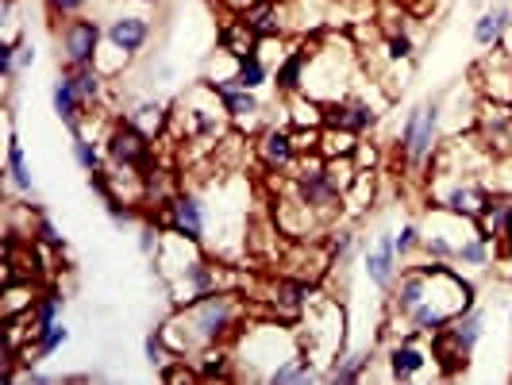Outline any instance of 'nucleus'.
Masks as SVG:
<instances>
[{
    "label": "nucleus",
    "instance_id": "nucleus-1",
    "mask_svg": "<svg viewBox=\"0 0 512 385\" xmlns=\"http://www.w3.org/2000/svg\"><path fill=\"white\" fill-rule=\"evenodd\" d=\"M247 320H251L247 297L239 289H220V293L197 297L189 305H174L170 316L158 324V332L178 359L197 362L212 347H228Z\"/></svg>",
    "mask_w": 512,
    "mask_h": 385
},
{
    "label": "nucleus",
    "instance_id": "nucleus-2",
    "mask_svg": "<svg viewBox=\"0 0 512 385\" xmlns=\"http://www.w3.org/2000/svg\"><path fill=\"white\" fill-rule=\"evenodd\" d=\"M297 351H305L301 328L289 320H247L239 335L231 339V362H235V378H251V382H270V374L293 359Z\"/></svg>",
    "mask_w": 512,
    "mask_h": 385
},
{
    "label": "nucleus",
    "instance_id": "nucleus-3",
    "mask_svg": "<svg viewBox=\"0 0 512 385\" xmlns=\"http://www.w3.org/2000/svg\"><path fill=\"white\" fill-rule=\"evenodd\" d=\"M170 128L178 131L181 143H201L205 147V143H220L228 135L231 120L224 101H220V93L208 81H197V85H189L178 101H174Z\"/></svg>",
    "mask_w": 512,
    "mask_h": 385
},
{
    "label": "nucleus",
    "instance_id": "nucleus-4",
    "mask_svg": "<svg viewBox=\"0 0 512 385\" xmlns=\"http://www.w3.org/2000/svg\"><path fill=\"white\" fill-rule=\"evenodd\" d=\"M359 85L355 70V47L343 35H328V43H312V58L305 70V93L320 104L339 101L343 93H351Z\"/></svg>",
    "mask_w": 512,
    "mask_h": 385
},
{
    "label": "nucleus",
    "instance_id": "nucleus-5",
    "mask_svg": "<svg viewBox=\"0 0 512 385\" xmlns=\"http://www.w3.org/2000/svg\"><path fill=\"white\" fill-rule=\"evenodd\" d=\"M443 116H447V93L412 104L397 128V151L412 174H428L432 158L443 147Z\"/></svg>",
    "mask_w": 512,
    "mask_h": 385
},
{
    "label": "nucleus",
    "instance_id": "nucleus-6",
    "mask_svg": "<svg viewBox=\"0 0 512 385\" xmlns=\"http://www.w3.org/2000/svg\"><path fill=\"white\" fill-rule=\"evenodd\" d=\"M493 201L482 174H459V170H428V205L455 212L466 220H478Z\"/></svg>",
    "mask_w": 512,
    "mask_h": 385
},
{
    "label": "nucleus",
    "instance_id": "nucleus-7",
    "mask_svg": "<svg viewBox=\"0 0 512 385\" xmlns=\"http://www.w3.org/2000/svg\"><path fill=\"white\" fill-rule=\"evenodd\" d=\"M289 189L305 201L308 208H316L328 224H339V212H343V189L335 185V178L328 174V158L324 154H301L297 166L289 170Z\"/></svg>",
    "mask_w": 512,
    "mask_h": 385
},
{
    "label": "nucleus",
    "instance_id": "nucleus-8",
    "mask_svg": "<svg viewBox=\"0 0 512 385\" xmlns=\"http://www.w3.org/2000/svg\"><path fill=\"white\" fill-rule=\"evenodd\" d=\"M482 335H486V308L474 305L470 312H462L459 320H451L439 335H432V355L436 362H443L447 374H455L459 366L474 359Z\"/></svg>",
    "mask_w": 512,
    "mask_h": 385
},
{
    "label": "nucleus",
    "instance_id": "nucleus-9",
    "mask_svg": "<svg viewBox=\"0 0 512 385\" xmlns=\"http://www.w3.org/2000/svg\"><path fill=\"white\" fill-rule=\"evenodd\" d=\"M235 274L224 266V258L205 255L201 262H193L185 274L170 278L166 282V297H170V308L174 305H189L197 297H208V293H220V289H235Z\"/></svg>",
    "mask_w": 512,
    "mask_h": 385
},
{
    "label": "nucleus",
    "instance_id": "nucleus-10",
    "mask_svg": "<svg viewBox=\"0 0 512 385\" xmlns=\"http://www.w3.org/2000/svg\"><path fill=\"white\" fill-rule=\"evenodd\" d=\"M147 8H151V4H147ZM147 8H143V12L120 8V12H112V16L104 20V51H112L124 66L151 47L154 20Z\"/></svg>",
    "mask_w": 512,
    "mask_h": 385
},
{
    "label": "nucleus",
    "instance_id": "nucleus-11",
    "mask_svg": "<svg viewBox=\"0 0 512 385\" xmlns=\"http://www.w3.org/2000/svg\"><path fill=\"white\" fill-rule=\"evenodd\" d=\"M101 143H104V158L112 166H128V170H143V174H151L154 166H158L154 162V139L143 135L128 120H116Z\"/></svg>",
    "mask_w": 512,
    "mask_h": 385
},
{
    "label": "nucleus",
    "instance_id": "nucleus-12",
    "mask_svg": "<svg viewBox=\"0 0 512 385\" xmlns=\"http://www.w3.org/2000/svg\"><path fill=\"white\" fill-rule=\"evenodd\" d=\"M54 43H58L62 66H97L104 47V24L93 16H77V20L58 27Z\"/></svg>",
    "mask_w": 512,
    "mask_h": 385
},
{
    "label": "nucleus",
    "instance_id": "nucleus-13",
    "mask_svg": "<svg viewBox=\"0 0 512 385\" xmlns=\"http://www.w3.org/2000/svg\"><path fill=\"white\" fill-rule=\"evenodd\" d=\"M382 101H370V93L362 89V81L343 93L339 101L324 104V128H343V131H355V135H366L382 124Z\"/></svg>",
    "mask_w": 512,
    "mask_h": 385
},
{
    "label": "nucleus",
    "instance_id": "nucleus-14",
    "mask_svg": "<svg viewBox=\"0 0 512 385\" xmlns=\"http://www.w3.org/2000/svg\"><path fill=\"white\" fill-rule=\"evenodd\" d=\"M162 224L166 228L181 231L197 243H208V201L201 189H185L181 185L178 193L170 197V205L162 208Z\"/></svg>",
    "mask_w": 512,
    "mask_h": 385
},
{
    "label": "nucleus",
    "instance_id": "nucleus-15",
    "mask_svg": "<svg viewBox=\"0 0 512 385\" xmlns=\"http://www.w3.org/2000/svg\"><path fill=\"white\" fill-rule=\"evenodd\" d=\"M162 228H166V224H162ZM205 255H208L205 243H197V239H189V235H181V231L166 228L162 231V247H158L151 258V270L162 278V285H166L170 278L185 274L193 262H201Z\"/></svg>",
    "mask_w": 512,
    "mask_h": 385
},
{
    "label": "nucleus",
    "instance_id": "nucleus-16",
    "mask_svg": "<svg viewBox=\"0 0 512 385\" xmlns=\"http://www.w3.org/2000/svg\"><path fill=\"white\" fill-rule=\"evenodd\" d=\"M212 89L220 93V101H224V108H228L231 128L247 131V135L266 128V101H262V93H255V89H243V85H235V81L212 85Z\"/></svg>",
    "mask_w": 512,
    "mask_h": 385
},
{
    "label": "nucleus",
    "instance_id": "nucleus-17",
    "mask_svg": "<svg viewBox=\"0 0 512 385\" xmlns=\"http://www.w3.org/2000/svg\"><path fill=\"white\" fill-rule=\"evenodd\" d=\"M255 158L266 174H289L297 166V139H293V128H278V124H266L255 139Z\"/></svg>",
    "mask_w": 512,
    "mask_h": 385
},
{
    "label": "nucleus",
    "instance_id": "nucleus-18",
    "mask_svg": "<svg viewBox=\"0 0 512 385\" xmlns=\"http://www.w3.org/2000/svg\"><path fill=\"white\" fill-rule=\"evenodd\" d=\"M401 255H397V231H378L374 243L362 251V274L370 278V285H378L382 293H389L397 278H401Z\"/></svg>",
    "mask_w": 512,
    "mask_h": 385
},
{
    "label": "nucleus",
    "instance_id": "nucleus-19",
    "mask_svg": "<svg viewBox=\"0 0 512 385\" xmlns=\"http://www.w3.org/2000/svg\"><path fill=\"white\" fill-rule=\"evenodd\" d=\"M474 85H478L482 101L512 104V54L505 47H493L474 66Z\"/></svg>",
    "mask_w": 512,
    "mask_h": 385
},
{
    "label": "nucleus",
    "instance_id": "nucleus-20",
    "mask_svg": "<svg viewBox=\"0 0 512 385\" xmlns=\"http://www.w3.org/2000/svg\"><path fill=\"white\" fill-rule=\"evenodd\" d=\"M420 339H424V335L405 332L389 351H385V378H389V382H416V378L428 370V362H436L420 347Z\"/></svg>",
    "mask_w": 512,
    "mask_h": 385
},
{
    "label": "nucleus",
    "instance_id": "nucleus-21",
    "mask_svg": "<svg viewBox=\"0 0 512 385\" xmlns=\"http://www.w3.org/2000/svg\"><path fill=\"white\" fill-rule=\"evenodd\" d=\"M51 108H54V116L62 120V128L70 131V139H77V135H89V116H85V108H89V104L81 101L74 77L66 74V70H58V77H54Z\"/></svg>",
    "mask_w": 512,
    "mask_h": 385
},
{
    "label": "nucleus",
    "instance_id": "nucleus-22",
    "mask_svg": "<svg viewBox=\"0 0 512 385\" xmlns=\"http://www.w3.org/2000/svg\"><path fill=\"white\" fill-rule=\"evenodd\" d=\"M512 31V4L509 0H493L486 12H478V20L470 24V39L478 51H493V47H505Z\"/></svg>",
    "mask_w": 512,
    "mask_h": 385
},
{
    "label": "nucleus",
    "instance_id": "nucleus-23",
    "mask_svg": "<svg viewBox=\"0 0 512 385\" xmlns=\"http://www.w3.org/2000/svg\"><path fill=\"white\" fill-rule=\"evenodd\" d=\"M308 58H312V43L297 39L289 43V54L274 66V93L278 97H293V93H305V70Z\"/></svg>",
    "mask_w": 512,
    "mask_h": 385
},
{
    "label": "nucleus",
    "instance_id": "nucleus-24",
    "mask_svg": "<svg viewBox=\"0 0 512 385\" xmlns=\"http://www.w3.org/2000/svg\"><path fill=\"white\" fill-rule=\"evenodd\" d=\"M124 120L135 124V128L143 131V135H151V139H162L166 131H170V120H174V104L158 101V97H139V101L131 104L128 112H124Z\"/></svg>",
    "mask_w": 512,
    "mask_h": 385
},
{
    "label": "nucleus",
    "instance_id": "nucleus-25",
    "mask_svg": "<svg viewBox=\"0 0 512 385\" xmlns=\"http://www.w3.org/2000/svg\"><path fill=\"white\" fill-rule=\"evenodd\" d=\"M4 178L12 193H24L35 197V178H31V166H27V154L20 147V135H16V120H8V154H4Z\"/></svg>",
    "mask_w": 512,
    "mask_h": 385
},
{
    "label": "nucleus",
    "instance_id": "nucleus-26",
    "mask_svg": "<svg viewBox=\"0 0 512 385\" xmlns=\"http://www.w3.org/2000/svg\"><path fill=\"white\" fill-rule=\"evenodd\" d=\"M43 289L31 282V278H8L0 285V320L8 316H31V308L39 305Z\"/></svg>",
    "mask_w": 512,
    "mask_h": 385
},
{
    "label": "nucleus",
    "instance_id": "nucleus-27",
    "mask_svg": "<svg viewBox=\"0 0 512 385\" xmlns=\"http://www.w3.org/2000/svg\"><path fill=\"white\" fill-rule=\"evenodd\" d=\"M370 366H374V351H347L335 362H328L324 370V382L328 385H359L370 378Z\"/></svg>",
    "mask_w": 512,
    "mask_h": 385
},
{
    "label": "nucleus",
    "instance_id": "nucleus-28",
    "mask_svg": "<svg viewBox=\"0 0 512 385\" xmlns=\"http://www.w3.org/2000/svg\"><path fill=\"white\" fill-rule=\"evenodd\" d=\"M328 255H332V270H347L351 262H355V255L359 251H366V243H362V235L351 224H335L332 231H328Z\"/></svg>",
    "mask_w": 512,
    "mask_h": 385
},
{
    "label": "nucleus",
    "instance_id": "nucleus-29",
    "mask_svg": "<svg viewBox=\"0 0 512 385\" xmlns=\"http://www.w3.org/2000/svg\"><path fill=\"white\" fill-rule=\"evenodd\" d=\"M239 16H243V24L251 27L258 39L282 35V8L274 0H251L247 8H239Z\"/></svg>",
    "mask_w": 512,
    "mask_h": 385
},
{
    "label": "nucleus",
    "instance_id": "nucleus-30",
    "mask_svg": "<svg viewBox=\"0 0 512 385\" xmlns=\"http://www.w3.org/2000/svg\"><path fill=\"white\" fill-rule=\"evenodd\" d=\"M493 258H497L493 255V239L482 228L474 231V235H466L455 247V266H466V270H486Z\"/></svg>",
    "mask_w": 512,
    "mask_h": 385
},
{
    "label": "nucleus",
    "instance_id": "nucleus-31",
    "mask_svg": "<svg viewBox=\"0 0 512 385\" xmlns=\"http://www.w3.org/2000/svg\"><path fill=\"white\" fill-rule=\"evenodd\" d=\"M70 343V328L58 320V324H51V328H43V332L31 335V343H27V355L24 362H43V359H54L62 347Z\"/></svg>",
    "mask_w": 512,
    "mask_h": 385
},
{
    "label": "nucleus",
    "instance_id": "nucleus-32",
    "mask_svg": "<svg viewBox=\"0 0 512 385\" xmlns=\"http://www.w3.org/2000/svg\"><path fill=\"white\" fill-rule=\"evenodd\" d=\"M70 154H74V166L81 170V174H97V170H104V143L101 139H89V135H77V139H70Z\"/></svg>",
    "mask_w": 512,
    "mask_h": 385
},
{
    "label": "nucleus",
    "instance_id": "nucleus-33",
    "mask_svg": "<svg viewBox=\"0 0 512 385\" xmlns=\"http://www.w3.org/2000/svg\"><path fill=\"white\" fill-rule=\"evenodd\" d=\"M235 85H243V89H255V93H262L266 85H274V66H266L258 54H251V58H243V62H239Z\"/></svg>",
    "mask_w": 512,
    "mask_h": 385
},
{
    "label": "nucleus",
    "instance_id": "nucleus-34",
    "mask_svg": "<svg viewBox=\"0 0 512 385\" xmlns=\"http://www.w3.org/2000/svg\"><path fill=\"white\" fill-rule=\"evenodd\" d=\"M62 293L58 289H43V297H39V305L31 308V332H43V328H51L58 324V316H62Z\"/></svg>",
    "mask_w": 512,
    "mask_h": 385
},
{
    "label": "nucleus",
    "instance_id": "nucleus-35",
    "mask_svg": "<svg viewBox=\"0 0 512 385\" xmlns=\"http://www.w3.org/2000/svg\"><path fill=\"white\" fill-rule=\"evenodd\" d=\"M239 62H243V58H235L228 47H220V51H216L205 62V81H208V85H224V81H235V74H239Z\"/></svg>",
    "mask_w": 512,
    "mask_h": 385
},
{
    "label": "nucleus",
    "instance_id": "nucleus-36",
    "mask_svg": "<svg viewBox=\"0 0 512 385\" xmlns=\"http://www.w3.org/2000/svg\"><path fill=\"white\" fill-rule=\"evenodd\" d=\"M355 147H359V135H355V131L324 128V135H320V154H324V158H343V154H355Z\"/></svg>",
    "mask_w": 512,
    "mask_h": 385
},
{
    "label": "nucleus",
    "instance_id": "nucleus-37",
    "mask_svg": "<svg viewBox=\"0 0 512 385\" xmlns=\"http://www.w3.org/2000/svg\"><path fill=\"white\" fill-rule=\"evenodd\" d=\"M89 4H93V0H43L51 27H62V24H70V20H77V16H85Z\"/></svg>",
    "mask_w": 512,
    "mask_h": 385
},
{
    "label": "nucleus",
    "instance_id": "nucleus-38",
    "mask_svg": "<svg viewBox=\"0 0 512 385\" xmlns=\"http://www.w3.org/2000/svg\"><path fill=\"white\" fill-rule=\"evenodd\" d=\"M420 247H424V224H420V220L401 224V231H397V255H401V262H409L412 255H420Z\"/></svg>",
    "mask_w": 512,
    "mask_h": 385
},
{
    "label": "nucleus",
    "instance_id": "nucleus-39",
    "mask_svg": "<svg viewBox=\"0 0 512 385\" xmlns=\"http://www.w3.org/2000/svg\"><path fill=\"white\" fill-rule=\"evenodd\" d=\"M39 247H51V251H62V231L54 228V220L47 216V208L39 212V220H35V235H31Z\"/></svg>",
    "mask_w": 512,
    "mask_h": 385
},
{
    "label": "nucleus",
    "instance_id": "nucleus-40",
    "mask_svg": "<svg viewBox=\"0 0 512 385\" xmlns=\"http://www.w3.org/2000/svg\"><path fill=\"white\" fill-rule=\"evenodd\" d=\"M162 231H166V228H162L158 220H147V224L139 228V255L154 258V251L162 247Z\"/></svg>",
    "mask_w": 512,
    "mask_h": 385
},
{
    "label": "nucleus",
    "instance_id": "nucleus-41",
    "mask_svg": "<svg viewBox=\"0 0 512 385\" xmlns=\"http://www.w3.org/2000/svg\"><path fill=\"white\" fill-rule=\"evenodd\" d=\"M493 255H497V262H512V220L505 224V231L493 239Z\"/></svg>",
    "mask_w": 512,
    "mask_h": 385
},
{
    "label": "nucleus",
    "instance_id": "nucleus-42",
    "mask_svg": "<svg viewBox=\"0 0 512 385\" xmlns=\"http://www.w3.org/2000/svg\"><path fill=\"white\" fill-rule=\"evenodd\" d=\"M31 66H35V47H31L27 39H20V43H16V70L24 74V70H31Z\"/></svg>",
    "mask_w": 512,
    "mask_h": 385
},
{
    "label": "nucleus",
    "instance_id": "nucleus-43",
    "mask_svg": "<svg viewBox=\"0 0 512 385\" xmlns=\"http://www.w3.org/2000/svg\"><path fill=\"white\" fill-rule=\"evenodd\" d=\"M466 4H470V8H478V12H486L489 8V0H466Z\"/></svg>",
    "mask_w": 512,
    "mask_h": 385
},
{
    "label": "nucleus",
    "instance_id": "nucleus-44",
    "mask_svg": "<svg viewBox=\"0 0 512 385\" xmlns=\"http://www.w3.org/2000/svg\"><path fill=\"white\" fill-rule=\"evenodd\" d=\"M139 4H166V0H139Z\"/></svg>",
    "mask_w": 512,
    "mask_h": 385
},
{
    "label": "nucleus",
    "instance_id": "nucleus-45",
    "mask_svg": "<svg viewBox=\"0 0 512 385\" xmlns=\"http://www.w3.org/2000/svg\"><path fill=\"white\" fill-rule=\"evenodd\" d=\"M509 328H512V301H509Z\"/></svg>",
    "mask_w": 512,
    "mask_h": 385
}]
</instances>
